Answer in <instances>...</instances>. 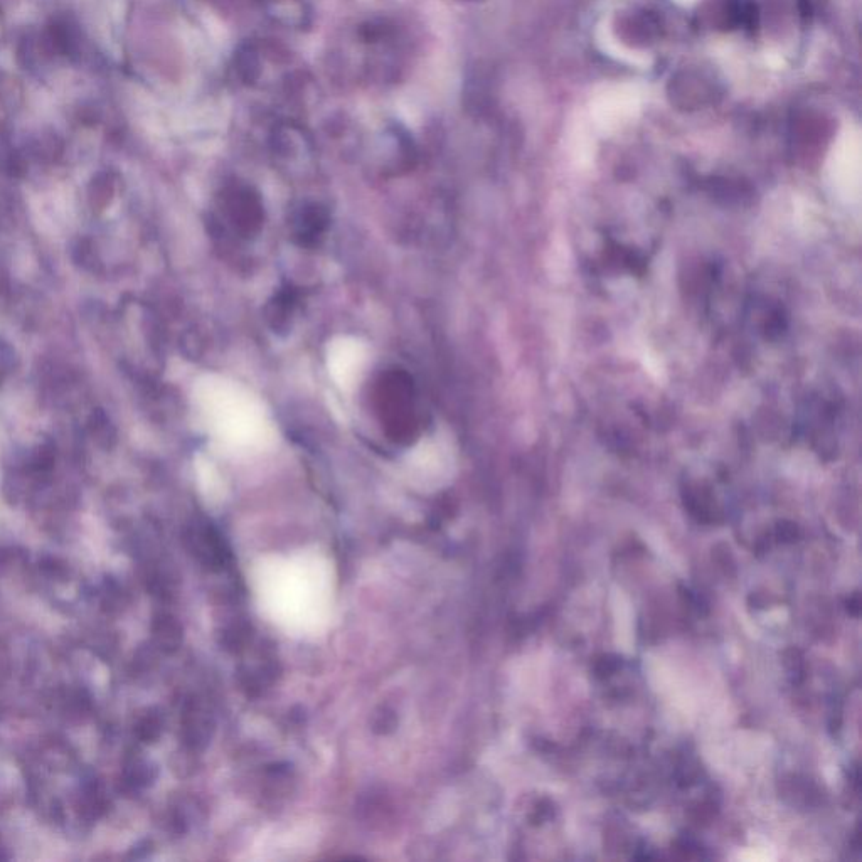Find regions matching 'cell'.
I'll return each instance as SVG.
<instances>
[{"mask_svg": "<svg viewBox=\"0 0 862 862\" xmlns=\"http://www.w3.org/2000/svg\"><path fill=\"white\" fill-rule=\"evenodd\" d=\"M374 411L384 433L393 442L411 443L421 430L413 379L401 369H389L376 381L373 391Z\"/></svg>", "mask_w": 862, "mask_h": 862, "instance_id": "cell-1", "label": "cell"}, {"mask_svg": "<svg viewBox=\"0 0 862 862\" xmlns=\"http://www.w3.org/2000/svg\"><path fill=\"white\" fill-rule=\"evenodd\" d=\"M219 208L229 226L241 236L253 235L263 223V204L250 187H228L221 196Z\"/></svg>", "mask_w": 862, "mask_h": 862, "instance_id": "cell-2", "label": "cell"}, {"mask_svg": "<svg viewBox=\"0 0 862 862\" xmlns=\"http://www.w3.org/2000/svg\"><path fill=\"white\" fill-rule=\"evenodd\" d=\"M189 544L194 556L211 570H221L228 563V548L213 526L197 527L189 536Z\"/></svg>", "mask_w": 862, "mask_h": 862, "instance_id": "cell-3", "label": "cell"}, {"mask_svg": "<svg viewBox=\"0 0 862 862\" xmlns=\"http://www.w3.org/2000/svg\"><path fill=\"white\" fill-rule=\"evenodd\" d=\"M182 726H184V741L187 746H191L194 750H201L208 745L213 733V719L206 709L201 708L197 703H192L187 708Z\"/></svg>", "mask_w": 862, "mask_h": 862, "instance_id": "cell-4", "label": "cell"}, {"mask_svg": "<svg viewBox=\"0 0 862 862\" xmlns=\"http://www.w3.org/2000/svg\"><path fill=\"white\" fill-rule=\"evenodd\" d=\"M325 226H327V214L317 206H305L302 211H298L293 221L295 235L304 245H312L319 236L324 235Z\"/></svg>", "mask_w": 862, "mask_h": 862, "instance_id": "cell-5", "label": "cell"}, {"mask_svg": "<svg viewBox=\"0 0 862 862\" xmlns=\"http://www.w3.org/2000/svg\"><path fill=\"white\" fill-rule=\"evenodd\" d=\"M152 637L154 644L165 654H172L181 647L184 639V630L176 618L167 613L157 615L152 622Z\"/></svg>", "mask_w": 862, "mask_h": 862, "instance_id": "cell-6", "label": "cell"}, {"mask_svg": "<svg viewBox=\"0 0 862 862\" xmlns=\"http://www.w3.org/2000/svg\"><path fill=\"white\" fill-rule=\"evenodd\" d=\"M128 785L135 788L149 787L155 780V768L144 760H134L125 770Z\"/></svg>", "mask_w": 862, "mask_h": 862, "instance_id": "cell-7", "label": "cell"}, {"mask_svg": "<svg viewBox=\"0 0 862 862\" xmlns=\"http://www.w3.org/2000/svg\"><path fill=\"white\" fill-rule=\"evenodd\" d=\"M162 729H164L162 716L155 711H150V713L145 714L144 718H140L139 723L135 726V733L139 736V740L144 741V743H154L162 735Z\"/></svg>", "mask_w": 862, "mask_h": 862, "instance_id": "cell-8", "label": "cell"}, {"mask_svg": "<svg viewBox=\"0 0 862 862\" xmlns=\"http://www.w3.org/2000/svg\"><path fill=\"white\" fill-rule=\"evenodd\" d=\"M293 302L295 300L290 293L278 295L275 304H273L272 312H270V319L273 320L275 329H282L283 325H288V317L293 314V305H295Z\"/></svg>", "mask_w": 862, "mask_h": 862, "instance_id": "cell-9", "label": "cell"}, {"mask_svg": "<svg viewBox=\"0 0 862 862\" xmlns=\"http://www.w3.org/2000/svg\"><path fill=\"white\" fill-rule=\"evenodd\" d=\"M248 634H250V628L246 627V625H231V627L226 628L223 632V639H221V644L224 645V649L233 650H241L245 647L246 642H248Z\"/></svg>", "mask_w": 862, "mask_h": 862, "instance_id": "cell-10", "label": "cell"}, {"mask_svg": "<svg viewBox=\"0 0 862 862\" xmlns=\"http://www.w3.org/2000/svg\"><path fill=\"white\" fill-rule=\"evenodd\" d=\"M396 726H398V718H396L393 709L383 706L374 713L373 731L376 735H389V733H393Z\"/></svg>", "mask_w": 862, "mask_h": 862, "instance_id": "cell-11", "label": "cell"}]
</instances>
